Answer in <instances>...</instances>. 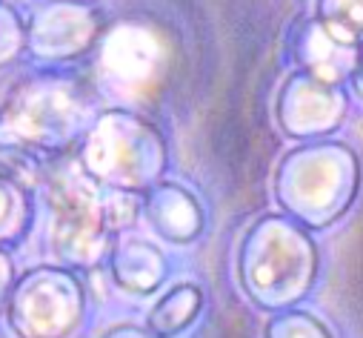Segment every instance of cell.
Listing matches in <instances>:
<instances>
[{"label":"cell","instance_id":"52a82bcc","mask_svg":"<svg viewBox=\"0 0 363 338\" xmlns=\"http://www.w3.org/2000/svg\"><path fill=\"white\" fill-rule=\"evenodd\" d=\"M281 121L289 135L312 138L335 132L343 121V98L335 83H323L312 75H301L292 80L281 101Z\"/></svg>","mask_w":363,"mask_h":338},{"label":"cell","instance_id":"ba28073f","mask_svg":"<svg viewBox=\"0 0 363 338\" xmlns=\"http://www.w3.org/2000/svg\"><path fill=\"white\" fill-rule=\"evenodd\" d=\"M140 207L149 227L169 244H192L195 238H201L206 224L201 201L180 184L157 181L152 190L143 192Z\"/></svg>","mask_w":363,"mask_h":338},{"label":"cell","instance_id":"4fadbf2b","mask_svg":"<svg viewBox=\"0 0 363 338\" xmlns=\"http://www.w3.org/2000/svg\"><path fill=\"white\" fill-rule=\"evenodd\" d=\"M337 40L349 46H363V0H323L318 18Z\"/></svg>","mask_w":363,"mask_h":338},{"label":"cell","instance_id":"8fae6325","mask_svg":"<svg viewBox=\"0 0 363 338\" xmlns=\"http://www.w3.org/2000/svg\"><path fill=\"white\" fill-rule=\"evenodd\" d=\"M201 310H203V293L198 284H174L149 310L146 329L155 338H177L195 324Z\"/></svg>","mask_w":363,"mask_h":338},{"label":"cell","instance_id":"277c9868","mask_svg":"<svg viewBox=\"0 0 363 338\" xmlns=\"http://www.w3.org/2000/svg\"><path fill=\"white\" fill-rule=\"evenodd\" d=\"M77 160L101 187L140 195L163 178L166 146L146 121L109 112L89 132Z\"/></svg>","mask_w":363,"mask_h":338},{"label":"cell","instance_id":"7c38bea8","mask_svg":"<svg viewBox=\"0 0 363 338\" xmlns=\"http://www.w3.org/2000/svg\"><path fill=\"white\" fill-rule=\"evenodd\" d=\"M38 218V201L32 190L12 173H0V246H18L26 241Z\"/></svg>","mask_w":363,"mask_h":338},{"label":"cell","instance_id":"e0dca14e","mask_svg":"<svg viewBox=\"0 0 363 338\" xmlns=\"http://www.w3.org/2000/svg\"><path fill=\"white\" fill-rule=\"evenodd\" d=\"M352 87H354V92L363 98V55H360V60H357V66H354V72H352Z\"/></svg>","mask_w":363,"mask_h":338},{"label":"cell","instance_id":"8992f818","mask_svg":"<svg viewBox=\"0 0 363 338\" xmlns=\"http://www.w3.org/2000/svg\"><path fill=\"white\" fill-rule=\"evenodd\" d=\"M80 101L69 87L29 83L0 112V146L29 158H60L77 138Z\"/></svg>","mask_w":363,"mask_h":338},{"label":"cell","instance_id":"5bb4252c","mask_svg":"<svg viewBox=\"0 0 363 338\" xmlns=\"http://www.w3.org/2000/svg\"><path fill=\"white\" fill-rule=\"evenodd\" d=\"M263 338H335V335L315 312L286 307L269 315L263 327Z\"/></svg>","mask_w":363,"mask_h":338},{"label":"cell","instance_id":"9a60e30c","mask_svg":"<svg viewBox=\"0 0 363 338\" xmlns=\"http://www.w3.org/2000/svg\"><path fill=\"white\" fill-rule=\"evenodd\" d=\"M15 261L9 256L6 246H0V312L6 310V301H9V293L15 287Z\"/></svg>","mask_w":363,"mask_h":338},{"label":"cell","instance_id":"7a4b0ae2","mask_svg":"<svg viewBox=\"0 0 363 338\" xmlns=\"http://www.w3.org/2000/svg\"><path fill=\"white\" fill-rule=\"evenodd\" d=\"M40 192L52 264L95 270L106 261L115 238L106 218V187L89 175L77 158H63L46 173Z\"/></svg>","mask_w":363,"mask_h":338},{"label":"cell","instance_id":"6da1fadb","mask_svg":"<svg viewBox=\"0 0 363 338\" xmlns=\"http://www.w3.org/2000/svg\"><path fill=\"white\" fill-rule=\"evenodd\" d=\"M320 256L312 229L295 218L260 215L238 246V284L263 312L295 307L315 287Z\"/></svg>","mask_w":363,"mask_h":338},{"label":"cell","instance_id":"5b68a950","mask_svg":"<svg viewBox=\"0 0 363 338\" xmlns=\"http://www.w3.org/2000/svg\"><path fill=\"white\" fill-rule=\"evenodd\" d=\"M4 312L18 338H72L86 318V290L69 267H32L15 278Z\"/></svg>","mask_w":363,"mask_h":338},{"label":"cell","instance_id":"2e32d148","mask_svg":"<svg viewBox=\"0 0 363 338\" xmlns=\"http://www.w3.org/2000/svg\"><path fill=\"white\" fill-rule=\"evenodd\" d=\"M101 338H155V335L146 327H138V324H115Z\"/></svg>","mask_w":363,"mask_h":338},{"label":"cell","instance_id":"30bf717a","mask_svg":"<svg viewBox=\"0 0 363 338\" xmlns=\"http://www.w3.org/2000/svg\"><path fill=\"white\" fill-rule=\"evenodd\" d=\"M298 58H301L306 75L340 87L343 80L352 77V72L360 60V49L337 40L320 21H315L306 26V32L298 43Z\"/></svg>","mask_w":363,"mask_h":338},{"label":"cell","instance_id":"3957f363","mask_svg":"<svg viewBox=\"0 0 363 338\" xmlns=\"http://www.w3.org/2000/svg\"><path fill=\"white\" fill-rule=\"evenodd\" d=\"M360 160L343 143H318L284 158L275 175V201L306 229L337 224L357 201Z\"/></svg>","mask_w":363,"mask_h":338},{"label":"cell","instance_id":"9c48e42d","mask_svg":"<svg viewBox=\"0 0 363 338\" xmlns=\"http://www.w3.org/2000/svg\"><path fill=\"white\" fill-rule=\"evenodd\" d=\"M106 267L112 281L132 293V295H149L160 290V284L169 276V261L163 249L140 235L118 232L106 252Z\"/></svg>","mask_w":363,"mask_h":338}]
</instances>
